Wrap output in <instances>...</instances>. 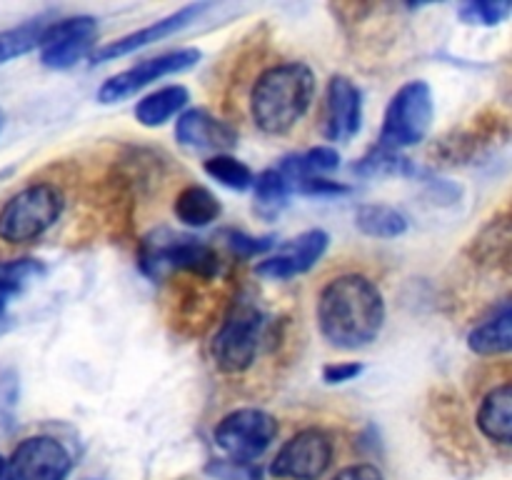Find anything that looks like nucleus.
<instances>
[{
    "label": "nucleus",
    "instance_id": "obj_1",
    "mask_svg": "<svg viewBox=\"0 0 512 480\" xmlns=\"http://www.w3.org/2000/svg\"><path fill=\"white\" fill-rule=\"evenodd\" d=\"M385 325V298L363 273L328 280L318 295V328L333 348L360 350L375 343Z\"/></svg>",
    "mask_w": 512,
    "mask_h": 480
},
{
    "label": "nucleus",
    "instance_id": "obj_2",
    "mask_svg": "<svg viewBox=\"0 0 512 480\" xmlns=\"http://www.w3.org/2000/svg\"><path fill=\"white\" fill-rule=\"evenodd\" d=\"M315 98V73L303 60H290L258 75L250 90V115L265 135L293 130Z\"/></svg>",
    "mask_w": 512,
    "mask_h": 480
},
{
    "label": "nucleus",
    "instance_id": "obj_3",
    "mask_svg": "<svg viewBox=\"0 0 512 480\" xmlns=\"http://www.w3.org/2000/svg\"><path fill=\"white\" fill-rule=\"evenodd\" d=\"M138 265L153 280L163 278L165 270H183L195 278L213 280L220 273V255L203 238L173 228H155L140 240Z\"/></svg>",
    "mask_w": 512,
    "mask_h": 480
},
{
    "label": "nucleus",
    "instance_id": "obj_4",
    "mask_svg": "<svg viewBox=\"0 0 512 480\" xmlns=\"http://www.w3.org/2000/svg\"><path fill=\"white\" fill-rule=\"evenodd\" d=\"M65 210V195L55 183H30L0 208V240L10 245L33 243L48 233Z\"/></svg>",
    "mask_w": 512,
    "mask_h": 480
},
{
    "label": "nucleus",
    "instance_id": "obj_5",
    "mask_svg": "<svg viewBox=\"0 0 512 480\" xmlns=\"http://www.w3.org/2000/svg\"><path fill=\"white\" fill-rule=\"evenodd\" d=\"M435 118L433 88L425 80L400 85L385 108L378 145L388 150H405L428 138Z\"/></svg>",
    "mask_w": 512,
    "mask_h": 480
},
{
    "label": "nucleus",
    "instance_id": "obj_6",
    "mask_svg": "<svg viewBox=\"0 0 512 480\" xmlns=\"http://www.w3.org/2000/svg\"><path fill=\"white\" fill-rule=\"evenodd\" d=\"M265 313L260 305L250 298H238L225 315L223 325L210 340V355L218 370L233 375L243 373L258 358L260 343H263Z\"/></svg>",
    "mask_w": 512,
    "mask_h": 480
},
{
    "label": "nucleus",
    "instance_id": "obj_7",
    "mask_svg": "<svg viewBox=\"0 0 512 480\" xmlns=\"http://www.w3.org/2000/svg\"><path fill=\"white\" fill-rule=\"evenodd\" d=\"M278 420L260 408H235L215 425V443L228 460L253 463L273 445Z\"/></svg>",
    "mask_w": 512,
    "mask_h": 480
},
{
    "label": "nucleus",
    "instance_id": "obj_8",
    "mask_svg": "<svg viewBox=\"0 0 512 480\" xmlns=\"http://www.w3.org/2000/svg\"><path fill=\"white\" fill-rule=\"evenodd\" d=\"M200 60H203V50L200 48H175L170 50V53L140 60V63L130 65V68L120 70V73L110 75V78L100 85L98 103H120V100L130 98V95L143 90L145 85L155 83V80L195 68Z\"/></svg>",
    "mask_w": 512,
    "mask_h": 480
},
{
    "label": "nucleus",
    "instance_id": "obj_9",
    "mask_svg": "<svg viewBox=\"0 0 512 480\" xmlns=\"http://www.w3.org/2000/svg\"><path fill=\"white\" fill-rule=\"evenodd\" d=\"M333 463V440L318 428L300 430L270 463V475L285 480H320Z\"/></svg>",
    "mask_w": 512,
    "mask_h": 480
},
{
    "label": "nucleus",
    "instance_id": "obj_10",
    "mask_svg": "<svg viewBox=\"0 0 512 480\" xmlns=\"http://www.w3.org/2000/svg\"><path fill=\"white\" fill-rule=\"evenodd\" d=\"M95 35H98V20L93 15L53 20L45 25L40 38V63L48 70L73 68L85 55L93 53Z\"/></svg>",
    "mask_w": 512,
    "mask_h": 480
},
{
    "label": "nucleus",
    "instance_id": "obj_11",
    "mask_svg": "<svg viewBox=\"0 0 512 480\" xmlns=\"http://www.w3.org/2000/svg\"><path fill=\"white\" fill-rule=\"evenodd\" d=\"M73 470V458L53 435H33L15 445L5 460V480H65Z\"/></svg>",
    "mask_w": 512,
    "mask_h": 480
},
{
    "label": "nucleus",
    "instance_id": "obj_12",
    "mask_svg": "<svg viewBox=\"0 0 512 480\" xmlns=\"http://www.w3.org/2000/svg\"><path fill=\"white\" fill-rule=\"evenodd\" d=\"M363 128V93L348 75H333L325 88L323 135L330 143H348Z\"/></svg>",
    "mask_w": 512,
    "mask_h": 480
},
{
    "label": "nucleus",
    "instance_id": "obj_13",
    "mask_svg": "<svg viewBox=\"0 0 512 480\" xmlns=\"http://www.w3.org/2000/svg\"><path fill=\"white\" fill-rule=\"evenodd\" d=\"M208 8H210L208 3L185 5V8L175 10V13L165 15V18H160V20H153V23L145 25V28H140V30H135V33H128V35H123V38H115V40H110V43L100 45V48H93V53L88 55L90 63L100 65V63H108V60H118V58H123V55H130V53H135V50L145 48V45L170 38V35H175V33H180L183 28H188L190 23H195V20H198Z\"/></svg>",
    "mask_w": 512,
    "mask_h": 480
},
{
    "label": "nucleus",
    "instance_id": "obj_14",
    "mask_svg": "<svg viewBox=\"0 0 512 480\" xmlns=\"http://www.w3.org/2000/svg\"><path fill=\"white\" fill-rule=\"evenodd\" d=\"M330 238L325 230L313 228L295 235L290 243L280 248V253L268 255L255 265V275L265 280H290L295 275H303L320 263V258L328 250Z\"/></svg>",
    "mask_w": 512,
    "mask_h": 480
},
{
    "label": "nucleus",
    "instance_id": "obj_15",
    "mask_svg": "<svg viewBox=\"0 0 512 480\" xmlns=\"http://www.w3.org/2000/svg\"><path fill=\"white\" fill-rule=\"evenodd\" d=\"M175 140L193 153H225L238 143V130L205 108H188L175 120Z\"/></svg>",
    "mask_w": 512,
    "mask_h": 480
},
{
    "label": "nucleus",
    "instance_id": "obj_16",
    "mask_svg": "<svg viewBox=\"0 0 512 480\" xmlns=\"http://www.w3.org/2000/svg\"><path fill=\"white\" fill-rule=\"evenodd\" d=\"M480 433L500 445L512 443V385H495L480 403L475 415Z\"/></svg>",
    "mask_w": 512,
    "mask_h": 480
},
{
    "label": "nucleus",
    "instance_id": "obj_17",
    "mask_svg": "<svg viewBox=\"0 0 512 480\" xmlns=\"http://www.w3.org/2000/svg\"><path fill=\"white\" fill-rule=\"evenodd\" d=\"M468 348L475 355L493 358V355H505L512 348V310L510 303H503L488 320L475 325L468 333Z\"/></svg>",
    "mask_w": 512,
    "mask_h": 480
},
{
    "label": "nucleus",
    "instance_id": "obj_18",
    "mask_svg": "<svg viewBox=\"0 0 512 480\" xmlns=\"http://www.w3.org/2000/svg\"><path fill=\"white\" fill-rule=\"evenodd\" d=\"M190 93L185 85H165V88L153 90L145 98H140L135 103V120H138L143 128H160V125L168 123L170 118L180 115L188 105Z\"/></svg>",
    "mask_w": 512,
    "mask_h": 480
},
{
    "label": "nucleus",
    "instance_id": "obj_19",
    "mask_svg": "<svg viewBox=\"0 0 512 480\" xmlns=\"http://www.w3.org/2000/svg\"><path fill=\"white\" fill-rule=\"evenodd\" d=\"M173 213L188 228H205L215 223L223 213L218 195L208 190L205 185H185L173 200Z\"/></svg>",
    "mask_w": 512,
    "mask_h": 480
},
{
    "label": "nucleus",
    "instance_id": "obj_20",
    "mask_svg": "<svg viewBox=\"0 0 512 480\" xmlns=\"http://www.w3.org/2000/svg\"><path fill=\"white\" fill-rule=\"evenodd\" d=\"M340 168V153L333 148V145H315V148L305 150V153H293L285 155L278 163V173L283 175L285 180L295 183L300 178H310V175H323L333 173V170Z\"/></svg>",
    "mask_w": 512,
    "mask_h": 480
},
{
    "label": "nucleus",
    "instance_id": "obj_21",
    "mask_svg": "<svg viewBox=\"0 0 512 480\" xmlns=\"http://www.w3.org/2000/svg\"><path fill=\"white\" fill-rule=\"evenodd\" d=\"M355 225L363 235L378 240H393L408 233V218L398 208L385 203H365L355 210Z\"/></svg>",
    "mask_w": 512,
    "mask_h": 480
},
{
    "label": "nucleus",
    "instance_id": "obj_22",
    "mask_svg": "<svg viewBox=\"0 0 512 480\" xmlns=\"http://www.w3.org/2000/svg\"><path fill=\"white\" fill-rule=\"evenodd\" d=\"M253 213L263 220H275L290 200V185L275 168L253 175Z\"/></svg>",
    "mask_w": 512,
    "mask_h": 480
},
{
    "label": "nucleus",
    "instance_id": "obj_23",
    "mask_svg": "<svg viewBox=\"0 0 512 480\" xmlns=\"http://www.w3.org/2000/svg\"><path fill=\"white\" fill-rule=\"evenodd\" d=\"M45 25H48V20L33 18L15 25V28L0 30V65L10 63V60L20 58V55H28L30 50L40 48V38H43Z\"/></svg>",
    "mask_w": 512,
    "mask_h": 480
},
{
    "label": "nucleus",
    "instance_id": "obj_24",
    "mask_svg": "<svg viewBox=\"0 0 512 480\" xmlns=\"http://www.w3.org/2000/svg\"><path fill=\"white\" fill-rule=\"evenodd\" d=\"M203 170L208 178H213L215 183H220L223 188L235 190V193L250 190V185H253V170H250L243 160H238L230 153H218L205 158Z\"/></svg>",
    "mask_w": 512,
    "mask_h": 480
},
{
    "label": "nucleus",
    "instance_id": "obj_25",
    "mask_svg": "<svg viewBox=\"0 0 512 480\" xmlns=\"http://www.w3.org/2000/svg\"><path fill=\"white\" fill-rule=\"evenodd\" d=\"M353 173L365 175V178H378V175H413V160L405 158L398 150H388L375 145L368 155L353 165Z\"/></svg>",
    "mask_w": 512,
    "mask_h": 480
},
{
    "label": "nucleus",
    "instance_id": "obj_26",
    "mask_svg": "<svg viewBox=\"0 0 512 480\" xmlns=\"http://www.w3.org/2000/svg\"><path fill=\"white\" fill-rule=\"evenodd\" d=\"M45 273V265L35 258H15V260H0V290L5 295H18L20 290L35 278Z\"/></svg>",
    "mask_w": 512,
    "mask_h": 480
},
{
    "label": "nucleus",
    "instance_id": "obj_27",
    "mask_svg": "<svg viewBox=\"0 0 512 480\" xmlns=\"http://www.w3.org/2000/svg\"><path fill=\"white\" fill-rule=\"evenodd\" d=\"M512 13V3L508 0H473V3L460 5L458 15L463 23L468 25H483V28H493L508 20Z\"/></svg>",
    "mask_w": 512,
    "mask_h": 480
},
{
    "label": "nucleus",
    "instance_id": "obj_28",
    "mask_svg": "<svg viewBox=\"0 0 512 480\" xmlns=\"http://www.w3.org/2000/svg\"><path fill=\"white\" fill-rule=\"evenodd\" d=\"M225 243L238 258H258L278 245L275 235H250L243 230H225Z\"/></svg>",
    "mask_w": 512,
    "mask_h": 480
},
{
    "label": "nucleus",
    "instance_id": "obj_29",
    "mask_svg": "<svg viewBox=\"0 0 512 480\" xmlns=\"http://www.w3.org/2000/svg\"><path fill=\"white\" fill-rule=\"evenodd\" d=\"M290 193L308 195V198H340V195L353 193V188L348 183H340V180L325 178V175H310V178L290 183Z\"/></svg>",
    "mask_w": 512,
    "mask_h": 480
},
{
    "label": "nucleus",
    "instance_id": "obj_30",
    "mask_svg": "<svg viewBox=\"0 0 512 480\" xmlns=\"http://www.w3.org/2000/svg\"><path fill=\"white\" fill-rule=\"evenodd\" d=\"M20 398V380L13 368L0 370V430L15 425V405Z\"/></svg>",
    "mask_w": 512,
    "mask_h": 480
},
{
    "label": "nucleus",
    "instance_id": "obj_31",
    "mask_svg": "<svg viewBox=\"0 0 512 480\" xmlns=\"http://www.w3.org/2000/svg\"><path fill=\"white\" fill-rule=\"evenodd\" d=\"M205 470L215 480H260L255 465L238 463V460H213Z\"/></svg>",
    "mask_w": 512,
    "mask_h": 480
},
{
    "label": "nucleus",
    "instance_id": "obj_32",
    "mask_svg": "<svg viewBox=\"0 0 512 480\" xmlns=\"http://www.w3.org/2000/svg\"><path fill=\"white\" fill-rule=\"evenodd\" d=\"M365 365L358 360H343V363H328L323 368V380L328 385H343L350 380H358L363 375Z\"/></svg>",
    "mask_w": 512,
    "mask_h": 480
},
{
    "label": "nucleus",
    "instance_id": "obj_33",
    "mask_svg": "<svg viewBox=\"0 0 512 480\" xmlns=\"http://www.w3.org/2000/svg\"><path fill=\"white\" fill-rule=\"evenodd\" d=\"M333 480H385V475L373 463H358L340 470Z\"/></svg>",
    "mask_w": 512,
    "mask_h": 480
},
{
    "label": "nucleus",
    "instance_id": "obj_34",
    "mask_svg": "<svg viewBox=\"0 0 512 480\" xmlns=\"http://www.w3.org/2000/svg\"><path fill=\"white\" fill-rule=\"evenodd\" d=\"M5 305H8V295H5L3 290H0V320L5 318Z\"/></svg>",
    "mask_w": 512,
    "mask_h": 480
},
{
    "label": "nucleus",
    "instance_id": "obj_35",
    "mask_svg": "<svg viewBox=\"0 0 512 480\" xmlns=\"http://www.w3.org/2000/svg\"><path fill=\"white\" fill-rule=\"evenodd\" d=\"M0 480H5V458L0 455Z\"/></svg>",
    "mask_w": 512,
    "mask_h": 480
},
{
    "label": "nucleus",
    "instance_id": "obj_36",
    "mask_svg": "<svg viewBox=\"0 0 512 480\" xmlns=\"http://www.w3.org/2000/svg\"><path fill=\"white\" fill-rule=\"evenodd\" d=\"M3 125H5V115H3V110H0V130H3Z\"/></svg>",
    "mask_w": 512,
    "mask_h": 480
}]
</instances>
